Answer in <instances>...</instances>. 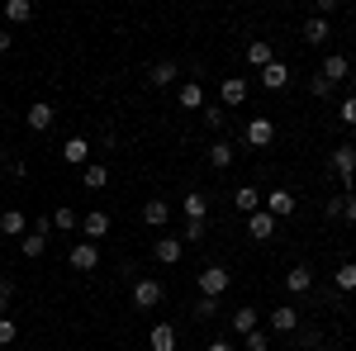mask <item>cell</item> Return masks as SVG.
Listing matches in <instances>:
<instances>
[{"label": "cell", "mask_w": 356, "mask_h": 351, "mask_svg": "<svg viewBox=\"0 0 356 351\" xmlns=\"http://www.w3.org/2000/svg\"><path fill=\"white\" fill-rule=\"evenodd\" d=\"M219 105L223 109L247 105V81H243V76H223V81H219Z\"/></svg>", "instance_id": "cell-6"}, {"label": "cell", "mask_w": 356, "mask_h": 351, "mask_svg": "<svg viewBox=\"0 0 356 351\" xmlns=\"http://www.w3.org/2000/svg\"><path fill=\"white\" fill-rule=\"evenodd\" d=\"M247 62H252L257 72H266V67L275 62V48H271V38H252V43H247Z\"/></svg>", "instance_id": "cell-14"}, {"label": "cell", "mask_w": 356, "mask_h": 351, "mask_svg": "<svg viewBox=\"0 0 356 351\" xmlns=\"http://www.w3.org/2000/svg\"><path fill=\"white\" fill-rule=\"evenodd\" d=\"M147 342H152V351H176V327H171V323H157Z\"/></svg>", "instance_id": "cell-24"}, {"label": "cell", "mask_w": 356, "mask_h": 351, "mask_svg": "<svg viewBox=\"0 0 356 351\" xmlns=\"http://www.w3.org/2000/svg\"><path fill=\"white\" fill-rule=\"evenodd\" d=\"M233 204H238L243 214H257V209H261V190H257V186H243L238 195H233Z\"/></svg>", "instance_id": "cell-25"}, {"label": "cell", "mask_w": 356, "mask_h": 351, "mask_svg": "<svg viewBox=\"0 0 356 351\" xmlns=\"http://www.w3.org/2000/svg\"><path fill=\"white\" fill-rule=\"evenodd\" d=\"M5 19L10 24H24V19H33V5L29 0H5Z\"/></svg>", "instance_id": "cell-29"}, {"label": "cell", "mask_w": 356, "mask_h": 351, "mask_svg": "<svg viewBox=\"0 0 356 351\" xmlns=\"http://www.w3.org/2000/svg\"><path fill=\"white\" fill-rule=\"evenodd\" d=\"M200 114H204V124H209L214 133H219L223 124H228V109H223V105H204V109H200Z\"/></svg>", "instance_id": "cell-31"}, {"label": "cell", "mask_w": 356, "mask_h": 351, "mask_svg": "<svg viewBox=\"0 0 356 351\" xmlns=\"http://www.w3.org/2000/svg\"><path fill=\"white\" fill-rule=\"evenodd\" d=\"M143 223H147V228H166V223H171V204H166V199H147V204H143Z\"/></svg>", "instance_id": "cell-19"}, {"label": "cell", "mask_w": 356, "mask_h": 351, "mask_svg": "<svg viewBox=\"0 0 356 351\" xmlns=\"http://www.w3.org/2000/svg\"><path fill=\"white\" fill-rule=\"evenodd\" d=\"M300 327V309L295 304H275L271 309V332H295Z\"/></svg>", "instance_id": "cell-16"}, {"label": "cell", "mask_w": 356, "mask_h": 351, "mask_svg": "<svg viewBox=\"0 0 356 351\" xmlns=\"http://www.w3.org/2000/svg\"><path fill=\"white\" fill-rule=\"evenodd\" d=\"M228 285H233V270L223 266V261H209V266L200 270V295L204 299H223Z\"/></svg>", "instance_id": "cell-1"}, {"label": "cell", "mask_w": 356, "mask_h": 351, "mask_svg": "<svg viewBox=\"0 0 356 351\" xmlns=\"http://www.w3.org/2000/svg\"><path fill=\"white\" fill-rule=\"evenodd\" d=\"M275 228H280V218H271L266 209H257V214H247V238L252 243H271Z\"/></svg>", "instance_id": "cell-3"}, {"label": "cell", "mask_w": 356, "mask_h": 351, "mask_svg": "<svg viewBox=\"0 0 356 351\" xmlns=\"http://www.w3.org/2000/svg\"><path fill=\"white\" fill-rule=\"evenodd\" d=\"M81 186L86 190H105V186H110V166H100V162L81 166Z\"/></svg>", "instance_id": "cell-22"}, {"label": "cell", "mask_w": 356, "mask_h": 351, "mask_svg": "<svg viewBox=\"0 0 356 351\" xmlns=\"http://www.w3.org/2000/svg\"><path fill=\"white\" fill-rule=\"evenodd\" d=\"M285 290H290V295H309V290H314V270L309 266H290L285 270Z\"/></svg>", "instance_id": "cell-18"}, {"label": "cell", "mask_w": 356, "mask_h": 351, "mask_svg": "<svg viewBox=\"0 0 356 351\" xmlns=\"http://www.w3.org/2000/svg\"><path fill=\"white\" fill-rule=\"evenodd\" d=\"M347 76H352V62H347V57H342V53L323 57V81H328V85H342V81H347Z\"/></svg>", "instance_id": "cell-15"}, {"label": "cell", "mask_w": 356, "mask_h": 351, "mask_svg": "<svg viewBox=\"0 0 356 351\" xmlns=\"http://www.w3.org/2000/svg\"><path fill=\"white\" fill-rule=\"evenodd\" d=\"M309 90H314V95H318V100H328V95H332V85L323 81V76H314V85H309Z\"/></svg>", "instance_id": "cell-40"}, {"label": "cell", "mask_w": 356, "mask_h": 351, "mask_svg": "<svg viewBox=\"0 0 356 351\" xmlns=\"http://www.w3.org/2000/svg\"><path fill=\"white\" fill-rule=\"evenodd\" d=\"M81 233H86V243H105V238L114 233L110 214H105V209H90V214L81 218Z\"/></svg>", "instance_id": "cell-4"}, {"label": "cell", "mask_w": 356, "mask_h": 351, "mask_svg": "<svg viewBox=\"0 0 356 351\" xmlns=\"http://www.w3.org/2000/svg\"><path fill=\"white\" fill-rule=\"evenodd\" d=\"M176 76H181L176 62H157V67L147 72V81H152V85H176Z\"/></svg>", "instance_id": "cell-26"}, {"label": "cell", "mask_w": 356, "mask_h": 351, "mask_svg": "<svg viewBox=\"0 0 356 351\" xmlns=\"http://www.w3.org/2000/svg\"><path fill=\"white\" fill-rule=\"evenodd\" d=\"M67 166H90V142H86L81 133H72L67 142H62V152H57Z\"/></svg>", "instance_id": "cell-8"}, {"label": "cell", "mask_w": 356, "mask_h": 351, "mask_svg": "<svg viewBox=\"0 0 356 351\" xmlns=\"http://www.w3.org/2000/svg\"><path fill=\"white\" fill-rule=\"evenodd\" d=\"M53 228H67V233H76V209H67V204H62V209L53 214Z\"/></svg>", "instance_id": "cell-33"}, {"label": "cell", "mask_w": 356, "mask_h": 351, "mask_svg": "<svg viewBox=\"0 0 356 351\" xmlns=\"http://www.w3.org/2000/svg\"><path fill=\"white\" fill-rule=\"evenodd\" d=\"M162 299H166V290L157 285V280H138V285H134V304H138V309H157Z\"/></svg>", "instance_id": "cell-13"}, {"label": "cell", "mask_w": 356, "mask_h": 351, "mask_svg": "<svg viewBox=\"0 0 356 351\" xmlns=\"http://www.w3.org/2000/svg\"><path fill=\"white\" fill-rule=\"evenodd\" d=\"M337 218L356 223V195H342V204H337Z\"/></svg>", "instance_id": "cell-36"}, {"label": "cell", "mask_w": 356, "mask_h": 351, "mask_svg": "<svg viewBox=\"0 0 356 351\" xmlns=\"http://www.w3.org/2000/svg\"><path fill=\"white\" fill-rule=\"evenodd\" d=\"M181 214H186V223H204V218H209V195H204V190H186Z\"/></svg>", "instance_id": "cell-7"}, {"label": "cell", "mask_w": 356, "mask_h": 351, "mask_svg": "<svg viewBox=\"0 0 356 351\" xmlns=\"http://www.w3.org/2000/svg\"><path fill=\"white\" fill-rule=\"evenodd\" d=\"M10 295H15V285H10V280H0V318H5V309H10Z\"/></svg>", "instance_id": "cell-39"}, {"label": "cell", "mask_w": 356, "mask_h": 351, "mask_svg": "<svg viewBox=\"0 0 356 351\" xmlns=\"http://www.w3.org/2000/svg\"><path fill=\"white\" fill-rule=\"evenodd\" d=\"M15 337H19V327H15V318L5 313V318H0V347H10Z\"/></svg>", "instance_id": "cell-34"}, {"label": "cell", "mask_w": 356, "mask_h": 351, "mask_svg": "<svg viewBox=\"0 0 356 351\" xmlns=\"http://www.w3.org/2000/svg\"><path fill=\"white\" fill-rule=\"evenodd\" d=\"M332 285H337L342 295H352V290H356V266H352V261H342V266L332 270Z\"/></svg>", "instance_id": "cell-28"}, {"label": "cell", "mask_w": 356, "mask_h": 351, "mask_svg": "<svg viewBox=\"0 0 356 351\" xmlns=\"http://www.w3.org/2000/svg\"><path fill=\"white\" fill-rule=\"evenodd\" d=\"M204 351H238V347H233L228 337H219V342H209V347H204Z\"/></svg>", "instance_id": "cell-42"}, {"label": "cell", "mask_w": 356, "mask_h": 351, "mask_svg": "<svg viewBox=\"0 0 356 351\" xmlns=\"http://www.w3.org/2000/svg\"><path fill=\"white\" fill-rule=\"evenodd\" d=\"M243 347L247 351H271V342H266V332H261V327H252V332L243 337Z\"/></svg>", "instance_id": "cell-32"}, {"label": "cell", "mask_w": 356, "mask_h": 351, "mask_svg": "<svg viewBox=\"0 0 356 351\" xmlns=\"http://www.w3.org/2000/svg\"><path fill=\"white\" fill-rule=\"evenodd\" d=\"M67 266H76V270H95V266H100V247L81 238V243L67 252Z\"/></svg>", "instance_id": "cell-9"}, {"label": "cell", "mask_w": 356, "mask_h": 351, "mask_svg": "<svg viewBox=\"0 0 356 351\" xmlns=\"http://www.w3.org/2000/svg\"><path fill=\"white\" fill-rule=\"evenodd\" d=\"M271 218H290L295 214V195L290 190H266V204H261Z\"/></svg>", "instance_id": "cell-12"}, {"label": "cell", "mask_w": 356, "mask_h": 351, "mask_svg": "<svg viewBox=\"0 0 356 351\" xmlns=\"http://www.w3.org/2000/svg\"><path fill=\"white\" fill-rule=\"evenodd\" d=\"M176 100H181V109H195V114H200V109H204V85L186 81L181 90H176Z\"/></svg>", "instance_id": "cell-21"}, {"label": "cell", "mask_w": 356, "mask_h": 351, "mask_svg": "<svg viewBox=\"0 0 356 351\" xmlns=\"http://www.w3.org/2000/svg\"><path fill=\"white\" fill-rule=\"evenodd\" d=\"M214 309H219V299H204V295H200V304H195V313H200V318H209Z\"/></svg>", "instance_id": "cell-38"}, {"label": "cell", "mask_w": 356, "mask_h": 351, "mask_svg": "<svg viewBox=\"0 0 356 351\" xmlns=\"http://www.w3.org/2000/svg\"><path fill=\"white\" fill-rule=\"evenodd\" d=\"M204 233H209V223H186L181 243H204Z\"/></svg>", "instance_id": "cell-35"}, {"label": "cell", "mask_w": 356, "mask_h": 351, "mask_svg": "<svg viewBox=\"0 0 356 351\" xmlns=\"http://www.w3.org/2000/svg\"><path fill=\"white\" fill-rule=\"evenodd\" d=\"M290 76H295V72H290L285 62H271V67L261 72V85H266V90H285V85H290Z\"/></svg>", "instance_id": "cell-20"}, {"label": "cell", "mask_w": 356, "mask_h": 351, "mask_svg": "<svg viewBox=\"0 0 356 351\" xmlns=\"http://www.w3.org/2000/svg\"><path fill=\"white\" fill-rule=\"evenodd\" d=\"M323 38H328V19L309 15V19H304V43H323Z\"/></svg>", "instance_id": "cell-30"}, {"label": "cell", "mask_w": 356, "mask_h": 351, "mask_svg": "<svg viewBox=\"0 0 356 351\" xmlns=\"http://www.w3.org/2000/svg\"><path fill=\"white\" fill-rule=\"evenodd\" d=\"M332 171L342 176V195H352V181H356V147H347V142H342V147L332 152Z\"/></svg>", "instance_id": "cell-2"}, {"label": "cell", "mask_w": 356, "mask_h": 351, "mask_svg": "<svg viewBox=\"0 0 356 351\" xmlns=\"http://www.w3.org/2000/svg\"><path fill=\"white\" fill-rule=\"evenodd\" d=\"M24 233H29L24 209H5V214H0V238H24Z\"/></svg>", "instance_id": "cell-17"}, {"label": "cell", "mask_w": 356, "mask_h": 351, "mask_svg": "<svg viewBox=\"0 0 356 351\" xmlns=\"http://www.w3.org/2000/svg\"><path fill=\"white\" fill-rule=\"evenodd\" d=\"M342 124H347V129H356V95H347V100H342Z\"/></svg>", "instance_id": "cell-37"}, {"label": "cell", "mask_w": 356, "mask_h": 351, "mask_svg": "<svg viewBox=\"0 0 356 351\" xmlns=\"http://www.w3.org/2000/svg\"><path fill=\"white\" fill-rule=\"evenodd\" d=\"M332 351H352V347H332Z\"/></svg>", "instance_id": "cell-43"}, {"label": "cell", "mask_w": 356, "mask_h": 351, "mask_svg": "<svg viewBox=\"0 0 356 351\" xmlns=\"http://www.w3.org/2000/svg\"><path fill=\"white\" fill-rule=\"evenodd\" d=\"M233 157H238V152H233V142H228V138H219V142L209 147V166H214V171H228Z\"/></svg>", "instance_id": "cell-23"}, {"label": "cell", "mask_w": 356, "mask_h": 351, "mask_svg": "<svg viewBox=\"0 0 356 351\" xmlns=\"http://www.w3.org/2000/svg\"><path fill=\"white\" fill-rule=\"evenodd\" d=\"M10 48H15V38H10V28H0V57L10 53Z\"/></svg>", "instance_id": "cell-41"}, {"label": "cell", "mask_w": 356, "mask_h": 351, "mask_svg": "<svg viewBox=\"0 0 356 351\" xmlns=\"http://www.w3.org/2000/svg\"><path fill=\"white\" fill-rule=\"evenodd\" d=\"M181 252H186L181 238H157V243H152V261H157V266H176Z\"/></svg>", "instance_id": "cell-10"}, {"label": "cell", "mask_w": 356, "mask_h": 351, "mask_svg": "<svg viewBox=\"0 0 356 351\" xmlns=\"http://www.w3.org/2000/svg\"><path fill=\"white\" fill-rule=\"evenodd\" d=\"M257 318H261V313H257V309H252V304H243V309H238V313H233V332H238V337H247V332H252V327H257Z\"/></svg>", "instance_id": "cell-27"}, {"label": "cell", "mask_w": 356, "mask_h": 351, "mask_svg": "<svg viewBox=\"0 0 356 351\" xmlns=\"http://www.w3.org/2000/svg\"><path fill=\"white\" fill-rule=\"evenodd\" d=\"M24 124L33 129V133H48V129L57 124V109L48 105V100H33V105H29V114H24Z\"/></svg>", "instance_id": "cell-5"}, {"label": "cell", "mask_w": 356, "mask_h": 351, "mask_svg": "<svg viewBox=\"0 0 356 351\" xmlns=\"http://www.w3.org/2000/svg\"><path fill=\"white\" fill-rule=\"evenodd\" d=\"M247 142H252V147H271L275 142V124L266 119V114H257V119L247 124Z\"/></svg>", "instance_id": "cell-11"}]
</instances>
